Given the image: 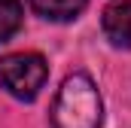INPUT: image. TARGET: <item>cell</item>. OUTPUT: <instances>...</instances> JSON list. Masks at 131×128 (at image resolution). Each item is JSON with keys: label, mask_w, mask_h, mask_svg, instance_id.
I'll use <instances>...</instances> for the list:
<instances>
[{"label": "cell", "mask_w": 131, "mask_h": 128, "mask_svg": "<svg viewBox=\"0 0 131 128\" xmlns=\"http://www.w3.org/2000/svg\"><path fill=\"white\" fill-rule=\"evenodd\" d=\"M89 0H31V9L49 22H70L85 9Z\"/></svg>", "instance_id": "obj_4"}, {"label": "cell", "mask_w": 131, "mask_h": 128, "mask_svg": "<svg viewBox=\"0 0 131 128\" xmlns=\"http://www.w3.org/2000/svg\"><path fill=\"white\" fill-rule=\"evenodd\" d=\"M101 28L116 49H131V0H116L104 9Z\"/></svg>", "instance_id": "obj_3"}, {"label": "cell", "mask_w": 131, "mask_h": 128, "mask_svg": "<svg viewBox=\"0 0 131 128\" xmlns=\"http://www.w3.org/2000/svg\"><path fill=\"white\" fill-rule=\"evenodd\" d=\"M49 79V64L37 52H12L0 58V82L18 101H34Z\"/></svg>", "instance_id": "obj_2"}, {"label": "cell", "mask_w": 131, "mask_h": 128, "mask_svg": "<svg viewBox=\"0 0 131 128\" xmlns=\"http://www.w3.org/2000/svg\"><path fill=\"white\" fill-rule=\"evenodd\" d=\"M21 3L18 0H0V43H6L21 28Z\"/></svg>", "instance_id": "obj_5"}, {"label": "cell", "mask_w": 131, "mask_h": 128, "mask_svg": "<svg viewBox=\"0 0 131 128\" xmlns=\"http://www.w3.org/2000/svg\"><path fill=\"white\" fill-rule=\"evenodd\" d=\"M55 128H101V95L85 73L67 76L52 104Z\"/></svg>", "instance_id": "obj_1"}]
</instances>
